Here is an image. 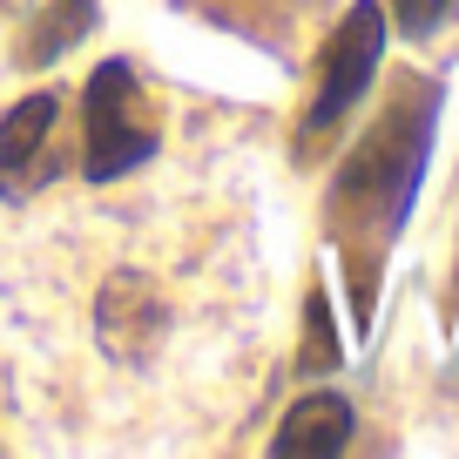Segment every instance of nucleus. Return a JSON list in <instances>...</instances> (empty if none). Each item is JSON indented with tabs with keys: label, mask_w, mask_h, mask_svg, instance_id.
Segmentation results:
<instances>
[{
	"label": "nucleus",
	"mask_w": 459,
	"mask_h": 459,
	"mask_svg": "<svg viewBox=\"0 0 459 459\" xmlns=\"http://www.w3.org/2000/svg\"><path fill=\"white\" fill-rule=\"evenodd\" d=\"M432 135H439V82L399 74L385 115L359 135V149L331 176L325 216H331V244L359 284V317L372 311V277L385 264V250L399 244L405 216L419 203V183L432 169Z\"/></svg>",
	"instance_id": "1"
},
{
	"label": "nucleus",
	"mask_w": 459,
	"mask_h": 459,
	"mask_svg": "<svg viewBox=\"0 0 459 459\" xmlns=\"http://www.w3.org/2000/svg\"><path fill=\"white\" fill-rule=\"evenodd\" d=\"M156 149H162V122L143 95L135 61H122V55L101 61L88 74V95H82V176L88 183L135 176Z\"/></svg>",
	"instance_id": "2"
},
{
	"label": "nucleus",
	"mask_w": 459,
	"mask_h": 459,
	"mask_svg": "<svg viewBox=\"0 0 459 459\" xmlns=\"http://www.w3.org/2000/svg\"><path fill=\"white\" fill-rule=\"evenodd\" d=\"M385 41H392V14L378 0H351L344 21L325 34V55H317V82H311V101H304V122H298L304 143L331 135L344 115L372 95L378 68H385Z\"/></svg>",
	"instance_id": "3"
},
{
	"label": "nucleus",
	"mask_w": 459,
	"mask_h": 459,
	"mask_svg": "<svg viewBox=\"0 0 459 459\" xmlns=\"http://www.w3.org/2000/svg\"><path fill=\"white\" fill-rule=\"evenodd\" d=\"M101 351H108L115 365H149L162 344V325H169V311H162L156 284H149L143 271H115L108 284H101Z\"/></svg>",
	"instance_id": "4"
},
{
	"label": "nucleus",
	"mask_w": 459,
	"mask_h": 459,
	"mask_svg": "<svg viewBox=\"0 0 459 459\" xmlns=\"http://www.w3.org/2000/svg\"><path fill=\"white\" fill-rule=\"evenodd\" d=\"M55 129H61V95L55 88H34V95H21L14 108L0 115V196H28L48 176L41 156L55 149Z\"/></svg>",
	"instance_id": "5"
},
{
	"label": "nucleus",
	"mask_w": 459,
	"mask_h": 459,
	"mask_svg": "<svg viewBox=\"0 0 459 459\" xmlns=\"http://www.w3.org/2000/svg\"><path fill=\"white\" fill-rule=\"evenodd\" d=\"M351 426H359V412H351V399H344V392H304V399L277 419L271 453H284V459L344 453V446H351Z\"/></svg>",
	"instance_id": "6"
},
{
	"label": "nucleus",
	"mask_w": 459,
	"mask_h": 459,
	"mask_svg": "<svg viewBox=\"0 0 459 459\" xmlns=\"http://www.w3.org/2000/svg\"><path fill=\"white\" fill-rule=\"evenodd\" d=\"M88 28H95V0H68V14H61V7H48L41 28H28V48H21V61H28V68H41V61L68 55V48L82 41Z\"/></svg>",
	"instance_id": "7"
},
{
	"label": "nucleus",
	"mask_w": 459,
	"mask_h": 459,
	"mask_svg": "<svg viewBox=\"0 0 459 459\" xmlns=\"http://www.w3.org/2000/svg\"><path fill=\"white\" fill-rule=\"evenodd\" d=\"M304 372H338V331H331L325 317V290H311L304 298Z\"/></svg>",
	"instance_id": "8"
},
{
	"label": "nucleus",
	"mask_w": 459,
	"mask_h": 459,
	"mask_svg": "<svg viewBox=\"0 0 459 459\" xmlns=\"http://www.w3.org/2000/svg\"><path fill=\"white\" fill-rule=\"evenodd\" d=\"M385 14H392V28H399L405 41H432V34L459 14V0H385Z\"/></svg>",
	"instance_id": "9"
}]
</instances>
